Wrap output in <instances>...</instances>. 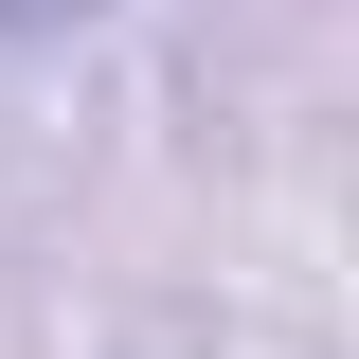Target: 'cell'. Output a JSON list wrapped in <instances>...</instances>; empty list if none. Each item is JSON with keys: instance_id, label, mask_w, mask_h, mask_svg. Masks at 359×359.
<instances>
[{"instance_id": "obj_1", "label": "cell", "mask_w": 359, "mask_h": 359, "mask_svg": "<svg viewBox=\"0 0 359 359\" xmlns=\"http://www.w3.org/2000/svg\"><path fill=\"white\" fill-rule=\"evenodd\" d=\"M72 18H90V0H0V36H72Z\"/></svg>"}]
</instances>
